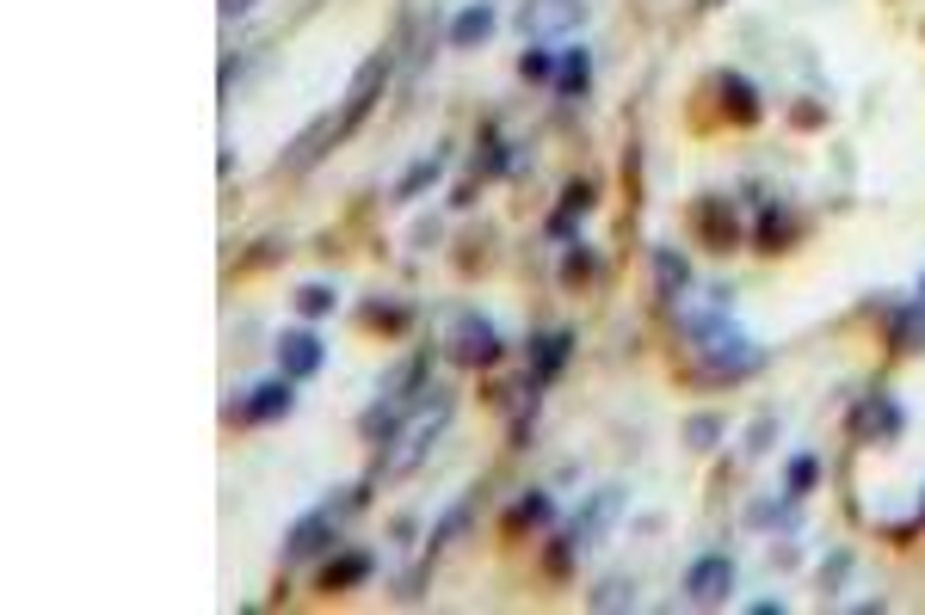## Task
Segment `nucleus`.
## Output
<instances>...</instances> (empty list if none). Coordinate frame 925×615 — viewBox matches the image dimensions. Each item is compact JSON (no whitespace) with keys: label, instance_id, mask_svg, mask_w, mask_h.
Here are the masks:
<instances>
[{"label":"nucleus","instance_id":"f257e3e1","mask_svg":"<svg viewBox=\"0 0 925 615\" xmlns=\"http://www.w3.org/2000/svg\"><path fill=\"white\" fill-rule=\"evenodd\" d=\"M359 499H364V492H359ZM359 499H345L340 511L321 505V511H309V517H297V529H290V541H284V560H315L321 548H333V536H340V517L359 505Z\"/></svg>","mask_w":925,"mask_h":615},{"label":"nucleus","instance_id":"f03ea898","mask_svg":"<svg viewBox=\"0 0 925 615\" xmlns=\"http://www.w3.org/2000/svg\"><path fill=\"white\" fill-rule=\"evenodd\" d=\"M617 511H624V487H598L593 499L581 505V517H574V529H568V541H574V554H593L598 541L612 536Z\"/></svg>","mask_w":925,"mask_h":615},{"label":"nucleus","instance_id":"7ed1b4c3","mask_svg":"<svg viewBox=\"0 0 925 615\" xmlns=\"http://www.w3.org/2000/svg\"><path fill=\"white\" fill-rule=\"evenodd\" d=\"M586 19V0H525L518 7V31L525 37H568Z\"/></svg>","mask_w":925,"mask_h":615},{"label":"nucleus","instance_id":"20e7f679","mask_svg":"<svg viewBox=\"0 0 925 615\" xmlns=\"http://www.w3.org/2000/svg\"><path fill=\"white\" fill-rule=\"evenodd\" d=\"M383 87H389V56H371L352 75V87H345V111H340V136L345 130H359L364 118H371V105L383 99Z\"/></svg>","mask_w":925,"mask_h":615},{"label":"nucleus","instance_id":"39448f33","mask_svg":"<svg viewBox=\"0 0 925 615\" xmlns=\"http://www.w3.org/2000/svg\"><path fill=\"white\" fill-rule=\"evenodd\" d=\"M500 333H494V321H482V314H456V326H451V357L456 364H500Z\"/></svg>","mask_w":925,"mask_h":615},{"label":"nucleus","instance_id":"423d86ee","mask_svg":"<svg viewBox=\"0 0 925 615\" xmlns=\"http://www.w3.org/2000/svg\"><path fill=\"white\" fill-rule=\"evenodd\" d=\"M759 369V345L740 333H709L704 338V376H747Z\"/></svg>","mask_w":925,"mask_h":615},{"label":"nucleus","instance_id":"0eeeda50","mask_svg":"<svg viewBox=\"0 0 925 615\" xmlns=\"http://www.w3.org/2000/svg\"><path fill=\"white\" fill-rule=\"evenodd\" d=\"M685 591H691V603H728V591H735V560H728V554H704V560L685 572Z\"/></svg>","mask_w":925,"mask_h":615},{"label":"nucleus","instance_id":"6e6552de","mask_svg":"<svg viewBox=\"0 0 925 615\" xmlns=\"http://www.w3.org/2000/svg\"><path fill=\"white\" fill-rule=\"evenodd\" d=\"M328 364V345L302 326V333H284L278 338V376H290V382H309L315 369Z\"/></svg>","mask_w":925,"mask_h":615},{"label":"nucleus","instance_id":"1a4fd4ad","mask_svg":"<svg viewBox=\"0 0 925 615\" xmlns=\"http://www.w3.org/2000/svg\"><path fill=\"white\" fill-rule=\"evenodd\" d=\"M297 406V394H290V376H272V382H260L247 400H241V418L247 425H272V418H284Z\"/></svg>","mask_w":925,"mask_h":615},{"label":"nucleus","instance_id":"9d476101","mask_svg":"<svg viewBox=\"0 0 925 615\" xmlns=\"http://www.w3.org/2000/svg\"><path fill=\"white\" fill-rule=\"evenodd\" d=\"M697 234H704L709 246H716V253H728V246H735V210H722V198H697Z\"/></svg>","mask_w":925,"mask_h":615},{"label":"nucleus","instance_id":"9b49d317","mask_svg":"<svg viewBox=\"0 0 925 615\" xmlns=\"http://www.w3.org/2000/svg\"><path fill=\"white\" fill-rule=\"evenodd\" d=\"M685 283H691V265L679 259L673 246H654V290L667 295V302H679V295H685Z\"/></svg>","mask_w":925,"mask_h":615},{"label":"nucleus","instance_id":"f8f14e48","mask_svg":"<svg viewBox=\"0 0 925 615\" xmlns=\"http://www.w3.org/2000/svg\"><path fill=\"white\" fill-rule=\"evenodd\" d=\"M568 351H574V338L568 333H543L537 338V364H531V382H555L568 364Z\"/></svg>","mask_w":925,"mask_h":615},{"label":"nucleus","instance_id":"ddd939ff","mask_svg":"<svg viewBox=\"0 0 925 615\" xmlns=\"http://www.w3.org/2000/svg\"><path fill=\"white\" fill-rule=\"evenodd\" d=\"M487 31H494V7H487V0H475V7H463V13L451 19V44L470 49V44H482Z\"/></svg>","mask_w":925,"mask_h":615},{"label":"nucleus","instance_id":"4468645a","mask_svg":"<svg viewBox=\"0 0 925 615\" xmlns=\"http://www.w3.org/2000/svg\"><path fill=\"white\" fill-rule=\"evenodd\" d=\"M371 579V554H340V560H328V572H321V591H352V584Z\"/></svg>","mask_w":925,"mask_h":615},{"label":"nucleus","instance_id":"2eb2a0df","mask_svg":"<svg viewBox=\"0 0 925 615\" xmlns=\"http://www.w3.org/2000/svg\"><path fill=\"white\" fill-rule=\"evenodd\" d=\"M889 338H894V351H925V308H920V302L901 308V314H894V326H889Z\"/></svg>","mask_w":925,"mask_h":615},{"label":"nucleus","instance_id":"dca6fc26","mask_svg":"<svg viewBox=\"0 0 925 615\" xmlns=\"http://www.w3.org/2000/svg\"><path fill=\"white\" fill-rule=\"evenodd\" d=\"M858 431L863 437H894V431H901V406H894V400H870L858 413Z\"/></svg>","mask_w":925,"mask_h":615},{"label":"nucleus","instance_id":"f3484780","mask_svg":"<svg viewBox=\"0 0 925 615\" xmlns=\"http://www.w3.org/2000/svg\"><path fill=\"white\" fill-rule=\"evenodd\" d=\"M328 136H340V123H333V118H321L315 130H302V136H297V154H290L284 167H290V172H297V167H309L315 154H321V142H328Z\"/></svg>","mask_w":925,"mask_h":615},{"label":"nucleus","instance_id":"a211bd4d","mask_svg":"<svg viewBox=\"0 0 925 615\" xmlns=\"http://www.w3.org/2000/svg\"><path fill=\"white\" fill-rule=\"evenodd\" d=\"M439 172H444V160H439V154H426V160H414V167H408V179L395 185V198H401V203H408V198H420L426 185L439 179Z\"/></svg>","mask_w":925,"mask_h":615},{"label":"nucleus","instance_id":"6ab92c4d","mask_svg":"<svg viewBox=\"0 0 925 615\" xmlns=\"http://www.w3.org/2000/svg\"><path fill=\"white\" fill-rule=\"evenodd\" d=\"M722 99H735V118L740 123L759 118V99H753V80H747V75H722Z\"/></svg>","mask_w":925,"mask_h":615},{"label":"nucleus","instance_id":"aec40b11","mask_svg":"<svg viewBox=\"0 0 925 615\" xmlns=\"http://www.w3.org/2000/svg\"><path fill=\"white\" fill-rule=\"evenodd\" d=\"M359 431L371 437V444H389L395 431H401V413H395V406H371V413L359 418Z\"/></svg>","mask_w":925,"mask_h":615},{"label":"nucleus","instance_id":"412c9836","mask_svg":"<svg viewBox=\"0 0 925 615\" xmlns=\"http://www.w3.org/2000/svg\"><path fill=\"white\" fill-rule=\"evenodd\" d=\"M586 75H593L586 49H568V56H562V68H555V87H562V92H581V87H586Z\"/></svg>","mask_w":925,"mask_h":615},{"label":"nucleus","instance_id":"4be33fe9","mask_svg":"<svg viewBox=\"0 0 925 615\" xmlns=\"http://www.w3.org/2000/svg\"><path fill=\"white\" fill-rule=\"evenodd\" d=\"M333 302H340V295H333L328 283H302V290H297V308L309 314V321H321V314H333Z\"/></svg>","mask_w":925,"mask_h":615},{"label":"nucleus","instance_id":"5701e85b","mask_svg":"<svg viewBox=\"0 0 925 615\" xmlns=\"http://www.w3.org/2000/svg\"><path fill=\"white\" fill-rule=\"evenodd\" d=\"M790 234H796V215L766 210V222H759V241H766V253H778V241H790Z\"/></svg>","mask_w":925,"mask_h":615},{"label":"nucleus","instance_id":"b1692460","mask_svg":"<svg viewBox=\"0 0 925 615\" xmlns=\"http://www.w3.org/2000/svg\"><path fill=\"white\" fill-rule=\"evenodd\" d=\"M815 480H821V461H815V456H796V461H790V499L815 492Z\"/></svg>","mask_w":925,"mask_h":615},{"label":"nucleus","instance_id":"393cba45","mask_svg":"<svg viewBox=\"0 0 925 615\" xmlns=\"http://www.w3.org/2000/svg\"><path fill=\"white\" fill-rule=\"evenodd\" d=\"M586 603H593V610H624V603H636V591H629L624 579H605V584H598V591H593Z\"/></svg>","mask_w":925,"mask_h":615},{"label":"nucleus","instance_id":"a878e982","mask_svg":"<svg viewBox=\"0 0 925 615\" xmlns=\"http://www.w3.org/2000/svg\"><path fill=\"white\" fill-rule=\"evenodd\" d=\"M518 523H549V499H543V492H531V499H518V505H513V529H518Z\"/></svg>","mask_w":925,"mask_h":615},{"label":"nucleus","instance_id":"bb28decb","mask_svg":"<svg viewBox=\"0 0 925 615\" xmlns=\"http://www.w3.org/2000/svg\"><path fill=\"white\" fill-rule=\"evenodd\" d=\"M463 523H470V505H456L451 517H444L439 529H432V554H439V548H451V536H456V529H463Z\"/></svg>","mask_w":925,"mask_h":615},{"label":"nucleus","instance_id":"cd10ccee","mask_svg":"<svg viewBox=\"0 0 925 615\" xmlns=\"http://www.w3.org/2000/svg\"><path fill=\"white\" fill-rule=\"evenodd\" d=\"M525 80H555V56H549V49H531V56H525Z\"/></svg>","mask_w":925,"mask_h":615},{"label":"nucleus","instance_id":"c85d7f7f","mask_svg":"<svg viewBox=\"0 0 925 615\" xmlns=\"http://www.w3.org/2000/svg\"><path fill=\"white\" fill-rule=\"evenodd\" d=\"M716 437H722V418H691V444L697 449H709Z\"/></svg>","mask_w":925,"mask_h":615},{"label":"nucleus","instance_id":"c756f323","mask_svg":"<svg viewBox=\"0 0 925 615\" xmlns=\"http://www.w3.org/2000/svg\"><path fill=\"white\" fill-rule=\"evenodd\" d=\"M364 321H371V326H408V308H371Z\"/></svg>","mask_w":925,"mask_h":615},{"label":"nucleus","instance_id":"7c9ffc66","mask_svg":"<svg viewBox=\"0 0 925 615\" xmlns=\"http://www.w3.org/2000/svg\"><path fill=\"white\" fill-rule=\"evenodd\" d=\"M562 210H593V185H568Z\"/></svg>","mask_w":925,"mask_h":615},{"label":"nucleus","instance_id":"2f4dec72","mask_svg":"<svg viewBox=\"0 0 925 615\" xmlns=\"http://www.w3.org/2000/svg\"><path fill=\"white\" fill-rule=\"evenodd\" d=\"M562 271H568V277H593V253H568Z\"/></svg>","mask_w":925,"mask_h":615},{"label":"nucleus","instance_id":"473e14b6","mask_svg":"<svg viewBox=\"0 0 925 615\" xmlns=\"http://www.w3.org/2000/svg\"><path fill=\"white\" fill-rule=\"evenodd\" d=\"M247 7H253V0H222V13H229V19H235V13H247Z\"/></svg>","mask_w":925,"mask_h":615},{"label":"nucleus","instance_id":"72a5a7b5","mask_svg":"<svg viewBox=\"0 0 925 615\" xmlns=\"http://www.w3.org/2000/svg\"><path fill=\"white\" fill-rule=\"evenodd\" d=\"M920 308H925V277H920Z\"/></svg>","mask_w":925,"mask_h":615},{"label":"nucleus","instance_id":"f704fd0d","mask_svg":"<svg viewBox=\"0 0 925 615\" xmlns=\"http://www.w3.org/2000/svg\"><path fill=\"white\" fill-rule=\"evenodd\" d=\"M704 7H722V0H704Z\"/></svg>","mask_w":925,"mask_h":615}]
</instances>
